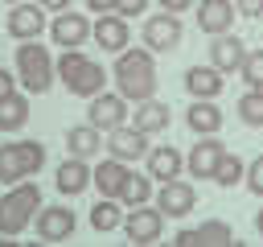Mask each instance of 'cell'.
<instances>
[{"label": "cell", "mask_w": 263, "mask_h": 247, "mask_svg": "<svg viewBox=\"0 0 263 247\" xmlns=\"http://www.w3.org/2000/svg\"><path fill=\"white\" fill-rule=\"evenodd\" d=\"M185 123L193 136H218L222 132V107L214 99H193L189 111H185Z\"/></svg>", "instance_id": "ac0fdd59"}, {"label": "cell", "mask_w": 263, "mask_h": 247, "mask_svg": "<svg viewBox=\"0 0 263 247\" xmlns=\"http://www.w3.org/2000/svg\"><path fill=\"white\" fill-rule=\"evenodd\" d=\"M234 16H238V8L230 4V0H201L197 4V29L201 33H230V25H234Z\"/></svg>", "instance_id": "e0dca14e"}, {"label": "cell", "mask_w": 263, "mask_h": 247, "mask_svg": "<svg viewBox=\"0 0 263 247\" xmlns=\"http://www.w3.org/2000/svg\"><path fill=\"white\" fill-rule=\"evenodd\" d=\"M181 21H177V12H156V16H148L144 21V45L152 49V54H168V49H177L181 45Z\"/></svg>", "instance_id": "52a82bcc"}, {"label": "cell", "mask_w": 263, "mask_h": 247, "mask_svg": "<svg viewBox=\"0 0 263 247\" xmlns=\"http://www.w3.org/2000/svg\"><path fill=\"white\" fill-rule=\"evenodd\" d=\"M29 123V99L21 91H8L0 99V132H21Z\"/></svg>", "instance_id": "484cf974"}, {"label": "cell", "mask_w": 263, "mask_h": 247, "mask_svg": "<svg viewBox=\"0 0 263 247\" xmlns=\"http://www.w3.org/2000/svg\"><path fill=\"white\" fill-rule=\"evenodd\" d=\"M238 74H242V82H247V86H259V91H263V49H247V58H242Z\"/></svg>", "instance_id": "4dcf8cb0"}, {"label": "cell", "mask_w": 263, "mask_h": 247, "mask_svg": "<svg viewBox=\"0 0 263 247\" xmlns=\"http://www.w3.org/2000/svg\"><path fill=\"white\" fill-rule=\"evenodd\" d=\"M156 4H160L164 12H185V8L193 4V0H156Z\"/></svg>", "instance_id": "8d00e7d4"}, {"label": "cell", "mask_w": 263, "mask_h": 247, "mask_svg": "<svg viewBox=\"0 0 263 247\" xmlns=\"http://www.w3.org/2000/svg\"><path fill=\"white\" fill-rule=\"evenodd\" d=\"M74 222H78V218H74L70 206H41L37 218H33L41 243H66V239L74 235Z\"/></svg>", "instance_id": "8fae6325"}, {"label": "cell", "mask_w": 263, "mask_h": 247, "mask_svg": "<svg viewBox=\"0 0 263 247\" xmlns=\"http://www.w3.org/2000/svg\"><path fill=\"white\" fill-rule=\"evenodd\" d=\"M148 177L152 181H168V177H181L185 169V156L173 148V144H160V148H148Z\"/></svg>", "instance_id": "44dd1931"}, {"label": "cell", "mask_w": 263, "mask_h": 247, "mask_svg": "<svg viewBox=\"0 0 263 247\" xmlns=\"http://www.w3.org/2000/svg\"><path fill=\"white\" fill-rule=\"evenodd\" d=\"M53 74H58V58L33 37V41H16V78L25 91L33 95H45L53 86Z\"/></svg>", "instance_id": "3957f363"}, {"label": "cell", "mask_w": 263, "mask_h": 247, "mask_svg": "<svg viewBox=\"0 0 263 247\" xmlns=\"http://www.w3.org/2000/svg\"><path fill=\"white\" fill-rule=\"evenodd\" d=\"M53 181H58V189L66 193V198H74V193H82L86 185H90V165H86V156H66L62 165H58V173H53Z\"/></svg>", "instance_id": "ffe728a7"}, {"label": "cell", "mask_w": 263, "mask_h": 247, "mask_svg": "<svg viewBox=\"0 0 263 247\" xmlns=\"http://www.w3.org/2000/svg\"><path fill=\"white\" fill-rule=\"evenodd\" d=\"M222 156H226V144H222L218 136H197V144L185 152V169H189L197 181H214V169H218Z\"/></svg>", "instance_id": "9c48e42d"}, {"label": "cell", "mask_w": 263, "mask_h": 247, "mask_svg": "<svg viewBox=\"0 0 263 247\" xmlns=\"http://www.w3.org/2000/svg\"><path fill=\"white\" fill-rule=\"evenodd\" d=\"M205 58H210V66L222 70V74H238L242 58H247V45H242V37H234V33H214Z\"/></svg>", "instance_id": "5bb4252c"}, {"label": "cell", "mask_w": 263, "mask_h": 247, "mask_svg": "<svg viewBox=\"0 0 263 247\" xmlns=\"http://www.w3.org/2000/svg\"><path fill=\"white\" fill-rule=\"evenodd\" d=\"M4 29H8V37H16V41H33V37H41V33L49 29V25H45V8H41V4L21 0V4H12V8H8Z\"/></svg>", "instance_id": "ba28073f"}, {"label": "cell", "mask_w": 263, "mask_h": 247, "mask_svg": "<svg viewBox=\"0 0 263 247\" xmlns=\"http://www.w3.org/2000/svg\"><path fill=\"white\" fill-rule=\"evenodd\" d=\"M115 91L127 103H144L156 95V58L148 45L140 49H119L115 58Z\"/></svg>", "instance_id": "6da1fadb"}, {"label": "cell", "mask_w": 263, "mask_h": 247, "mask_svg": "<svg viewBox=\"0 0 263 247\" xmlns=\"http://www.w3.org/2000/svg\"><path fill=\"white\" fill-rule=\"evenodd\" d=\"M255 226H259V235H263V210H259V214H255Z\"/></svg>", "instance_id": "f35d334b"}, {"label": "cell", "mask_w": 263, "mask_h": 247, "mask_svg": "<svg viewBox=\"0 0 263 247\" xmlns=\"http://www.w3.org/2000/svg\"><path fill=\"white\" fill-rule=\"evenodd\" d=\"M90 37L99 41V49L119 54V49H127L132 25H127V16H123V12H99V25L90 29Z\"/></svg>", "instance_id": "9a60e30c"}, {"label": "cell", "mask_w": 263, "mask_h": 247, "mask_svg": "<svg viewBox=\"0 0 263 247\" xmlns=\"http://www.w3.org/2000/svg\"><path fill=\"white\" fill-rule=\"evenodd\" d=\"M247 189H251L255 198H263V152L247 165Z\"/></svg>", "instance_id": "1f68e13d"}, {"label": "cell", "mask_w": 263, "mask_h": 247, "mask_svg": "<svg viewBox=\"0 0 263 247\" xmlns=\"http://www.w3.org/2000/svg\"><path fill=\"white\" fill-rule=\"evenodd\" d=\"M37 4H41L45 12H66V8H70V0H37Z\"/></svg>", "instance_id": "74e56055"}, {"label": "cell", "mask_w": 263, "mask_h": 247, "mask_svg": "<svg viewBox=\"0 0 263 247\" xmlns=\"http://www.w3.org/2000/svg\"><path fill=\"white\" fill-rule=\"evenodd\" d=\"M123 177H127V161H119V156H107V161H99V165L90 169V181L99 185L103 198H119Z\"/></svg>", "instance_id": "7402d4cb"}, {"label": "cell", "mask_w": 263, "mask_h": 247, "mask_svg": "<svg viewBox=\"0 0 263 247\" xmlns=\"http://www.w3.org/2000/svg\"><path fill=\"white\" fill-rule=\"evenodd\" d=\"M8 91H16V74H12V70H4V66H0V99H4V95H8Z\"/></svg>", "instance_id": "d590c367"}, {"label": "cell", "mask_w": 263, "mask_h": 247, "mask_svg": "<svg viewBox=\"0 0 263 247\" xmlns=\"http://www.w3.org/2000/svg\"><path fill=\"white\" fill-rule=\"evenodd\" d=\"M90 226H95L99 235L123 226V202H119V198H99V202L90 206Z\"/></svg>", "instance_id": "4316f807"}, {"label": "cell", "mask_w": 263, "mask_h": 247, "mask_svg": "<svg viewBox=\"0 0 263 247\" xmlns=\"http://www.w3.org/2000/svg\"><path fill=\"white\" fill-rule=\"evenodd\" d=\"M99 144H103V136H99V128H95L90 119L66 128V148H70L74 156H99Z\"/></svg>", "instance_id": "d4e9b609"}, {"label": "cell", "mask_w": 263, "mask_h": 247, "mask_svg": "<svg viewBox=\"0 0 263 247\" xmlns=\"http://www.w3.org/2000/svg\"><path fill=\"white\" fill-rule=\"evenodd\" d=\"M214 181H218L222 189H234L238 181H247V165H242V156L226 152V156L218 161V169H214Z\"/></svg>", "instance_id": "f546056e"}, {"label": "cell", "mask_w": 263, "mask_h": 247, "mask_svg": "<svg viewBox=\"0 0 263 247\" xmlns=\"http://www.w3.org/2000/svg\"><path fill=\"white\" fill-rule=\"evenodd\" d=\"M45 165V144L41 140H8L0 144V185H16L33 177Z\"/></svg>", "instance_id": "5b68a950"}, {"label": "cell", "mask_w": 263, "mask_h": 247, "mask_svg": "<svg viewBox=\"0 0 263 247\" xmlns=\"http://www.w3.org/2000/svg\"><path fill=\"white\" fill-rule=\"evenodd\" d=\"M123 235H127V243H156L160 235H164V210L160 206H132V214H123Z\"/></svg>", "instance_id": "8992f818"}, {"label": "cell", "mask_w": 263, "mask_h": 247, "mask_svg": "<svg viewBox=\"0 0 263 247\" xmlns=\"http://www.w3.org/2000/svg\"><path fill=\"white\" fill-rule=\"evenodd\" d=\"M37 210H41V189H37V181H16L8 193H0V235H21L33 218H37Z\"/></svg>", "instance_id": "277c9868"}, {"label": "cell", "mask_w": 263, "mask_h": 247, "mask_svg": "<svg viewBox=\"0 0 263 247\" xmlns=\"http://www.w3.org/2000/svg\"><path fill=\"white\" fill-rule=\"evenodd\" d=\"M86 8L99 16V12H115V8H119V0H86Z\"/></svg>", "instance_id": "e575fe53"}, {"label": "cell", "mask_w": 263, "mask_h": 247, "mask_svg": "<svg viewBox=\"0 0 263 247\" xmlns=\"http://www.w3.org/2000/svg\"><path fill=\"white\" fill-rule=\"evenodd\" d=\"M156 206L164 210V218H185V214L197 206V185H189V181H181V177H168V181H160V189H156Z\"/></svg>", "instance_id": "30bf717a"}, {"label": "cell", "mask_w": 263, "mask_h": 247, "mask_svg": "<svg viewBox=\"0 0 263 247\" xmlns=\"http://www.w3.org/2000/svg\"><path fill=\"white\" fill-rule=\"evenodd\" d=\"M144 8H148V0H119V8H115V12H123V16H140Z\"/></svg>", "instance_id": "d6a6232c"}, {"label": "cell", "mask_w": 263, "mask_h": 247, "mask_svg": "<svg viewBox=\"0 0 263 247\" xmlns=\"http://www.w3.org/2000/svg\"><path fill=\"white\" fill-rule=\"evenodd\" d=\"M152 193H156V189H152V177H148V173H132V169H127L123 189H119V202H123V206H144Z\"/></svg>", "instance_id": "83f0119b"}, {"label": "cell", "mask_w": 263, "mask_h": 247, "mask_svg": "<svg viewBox=\"0 0 263 247\" xmlns=\"http://www.w3.org/2000/svg\"><path fill=\"white\" fill-rule=\"evenodd\" d=\"M107 152L119 156V161H136V156H148V132H140L136 123H119L107 132Z\"/></svg>", "instance_id": "2e32d148"}, {"label": "cell", "mask_w": 263, "mask_h": 247, "mask_svg": "<svg viewBox=\"0 0 263 247\" xmlns=\"http://www.w3.org/2000/svg\"><path fill=\"white\" fill-rule=\"evenodd\" d=\"M222 70H214V66H189L185 70V91L193 95V99H218V91H222Z\"/></svg>", "instance_id": "603a6c76"}, {"label": "cell", "mask_w": 263, "mask_h": 247, "mask_svg": "<svg viewBox=\"0 0 263 247\" xmlns=\"http://www.w3.org/2000/svg\"><path fill=\"white\" fill-rule=\"evenodd\" d=\"M4 4H21V0H4Z\"/></svg>", "instance_id": "ab89813d"}, {"label": "cell", "mask_w": 263, "mask_h": 247, "mask_svg": "<svg viewBox=\"0 0 263 247\" xmlns=\"http://www.w3.org/2000/svg\"><path fill=\"white\" fill-rule=\"evenodd\" d=\"M58 78H62V86H66L70 95H78V99H95V95L107 86V70H103L95 58L78 54V49H62V58H58Z\"/></svg>", "instance_id": "7a4b0ae2"}, {"label": "cell", "mask_w": 263, "mask_h": 247, "mask_svg": "<svg viewBox=\"0 0 263 247\" xmlns=\"http://www.w3.org/2000/svg\"><path fill=\"white\" fill-rule=\"evenodd\" d=\"M238 123H247V128H263V91L259 86H247L242 95H238Z\"/></svg>", "instance_id": "f1b7e54d"}, {"label": "cell", "mask_w": 263, "mask_h": 247, "mask_svg": "<svg viewBox=\"0 0 263 247\" xmlns=\"http://www.w3.org/2000/svg\"><path fill=\"white\" fill-rule=\"evenodd\" d=\"M86 119L99 128V132H111V128H119V123H127V99L115 91H99L95 99H90V107H86Z\"/></svg>", "instance_id": "7c38bea8"}, {"label": "cell", "mask_w": 263, "mask_h": 247, "mask_svg": "<svg viewBox=\"0 0 263 247\" xmlns=\"http://www.w3.org/2000/svg\"><path fill=\"white\" fill-rule=\"evenodd\" d=\"M177 247H193V243H205V247H226V243H234V231L222 222V218H210V222H201L197 231H177V239H173Z\"/></svg>", "instance_id": "d6986e66"}, {"label": "cell", "mask_w": 263, "mask_h": 247, "mask_svg": "<svg viewBox=\"0 0 263 247\" xmlns=\"http://www.w3.org/2000/svg\"><path fill=\"white\" fill-rule=\"evenodd\" d=\"M168 119H173V115H168V103H160L156 95L144 99V103H136V111H132V123H136L140 132H148V136H152V132H164Z\"/></svg>", "instance_id": "cb8c5ba5"}, {"label": "cell", "mask_w": 263, "mask_h": 247, "mask_svg": "<svg viewBox=\"0 0 263 247\" xmlns=\"http://www.w3.org/2000/svg\"><path fill=\"white\" fill-rule=\"evenodd\" d=\"M234 8L242 16H263V0H234Z\"/></svg>", "instance_id": "836d02e7"}, {"label": "cell", "mask_w": 263, "mask_h": 247, "mask_svg": "<svg viewBox=\"0 0 263 247\" xmlns=\"http://www.w3.org/2000/svg\"><path fill=\"white\" fill-rule=\"evenodd\" d=\"M49 37H53V45H62V49H78V45L90 37V21H86L82 12H74V8L53 12V21H49Z\"/></svg>", "instance_id": "4fadbf2b"}]
</instances>
